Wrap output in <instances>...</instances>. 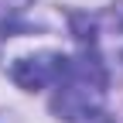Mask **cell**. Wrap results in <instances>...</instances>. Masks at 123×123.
I'll return each instance as SVG.
<instances>
[{"mask_svg":"<svg viewBox=\"0 0 123 123\" xmlns=\"http://www.w3.org/2000/svg\"><path fill=\"white\" fill-rule=\"evenodd\" d=\"M79 55H65L62 68L51 82V110L65 123H82L92 120L103 110L106 86H110V68L103 65V58L92 51V44L79 41Z\"/></svg>","mask_w":123,"mask_h":123,"instance_id":"6da1fadb","label":"cell"},{"mask_svg":"<svg viewBox=\"0 0 123 123\" xmlns=\"http://www.w3.org/2000/svg\"><path fill=\"white\" fill-rule=\"evenodd\" d=\"M27 7H31V0H0V31H7Z\"/></svg>","mask_w":123,"mask_h":123,"instance_id":"3957f363","label":"cell"},{"mask_svg":"<svg viewBox=\"0 0 123 123\" xmlns=\"http://www.w3.org/2000/svg\"><path fill=\"white\" fill-rule=\"evenodd\" d=\"M75 34L79 41L92 44V51L103 58L106 68L110 62L123 65V0L99 17H75Z\"/></svg>","mask_w":123,"mask_h":123,"instance_id":"7a4b0ae2","label":"cell"}]
</instances>
